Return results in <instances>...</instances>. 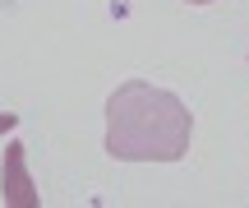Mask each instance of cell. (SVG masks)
<instances>
[{
	"mask_svg": "<svg viewBox=\"0 0 249 208\" xmlns=\"http://www.w3.org/2000/svg\"><path fill=\"white\" fill-rule=\"evenodd\" d=\"M194 139V116L171 88L124 79L107 97V153L116 162H180Z\"/></svg>",
	"mask_w": 249,
	"mask_h": 208,
	"instance_id": "1",
	"label": "cell"
},
{
	"mask_svg": "<svg viewBox=\"0 0 249 208\" xmlns=\"http://www.w3.org/2000/svg\"><path fill=\"white\" fill-rule=\"evenodd\" d=\"M0 199H5V208H37L42 204L33 176H28V148L18 139L0 153Z\"/></svg>",
	"mask_w": 249,
	"mask_h": 208,
	"instance_id": "2",
	"label": "cell"
},
{
	"mask_svg": "<svg viewBox=\"0 0 249 208\" xmlns=\"http://www.w3.org/2000/svg\"><path fill=\"white\" fill-rule=\"evenodd\" d=\"M14 125H18V116H14V111H0V134H9Z\"/></svg>",
	"mask_w": 249,
	"mask_h": 208,
	"instance_id": "3",
	"label": "cell"
},
{
	"mask_svg": "<svg viewBox=\"0 0 249 208\" xmlns=\"http://www.w3.org/2000/svg\"><path fill=\"white\" fill-rule=\"evenodd\" d=\"M189 5H213V0H189Z\"/></svg>",
	"mask_w": 249,
	"mask_h": 208,
	"instance_id": "4",
	"label": "cell"
}]
</instances>
